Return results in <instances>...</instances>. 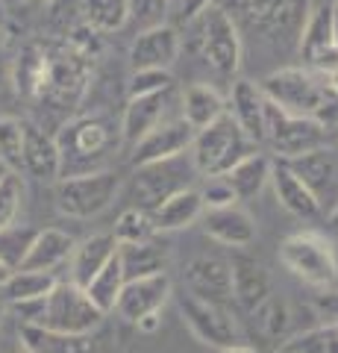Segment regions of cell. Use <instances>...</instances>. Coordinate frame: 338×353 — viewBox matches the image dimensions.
<instances>
[{
    "mask_svg": "<svg viewBox=\"0 0 338 353\" xmlns=\"http://www.w3.org/2000/svg\"><path fill=\"white\" fill-rule=\"evenodd\" d=\"M171 3H173V6H177V3H180V0H171Z\"/></svg>",
    "mask_w": 338,
    "mask_h": 353,
    "instance_id": "cell-55",
    "label": "cell"
},
{
    "mask_svg": "<svg viewBox=\"0 0 338 353\" xmlns=\"http://www.w3.org/2000/svg\"><path fill=\"white\" fill-rule=\"evenodd\" d=\"M124 268H121V259H118V253L112 259H109L106 268L97 274V277L85 285V294L92 297V303L101 309L103 315L109 312H115V303H118V297H121V289H124Z\"/></svg>",
    "mask_w": 338,
    "mask_h": 353,
    "instance_id": "cell-33",
    "label": "cell"
},
{
    "mask_svg": "<svg viewBox=\"0 0 338 353\" xmlns=\"http://www.w3.org/2000/svg\"><path fill=\"white\" fill-rule=\"evenodd\" d=\"M168 88H177V80L173 74L165 68H141L133 71L127 80V101L129 97H147V94H159L168 92Z\"/></svg>",
    "mask_w": 338,
    "mask_h": 353,
    "instance_id": "cell-39",
    "label": "cell"
},
{
    "mask_svg": "<svg viewBox=\"0 0 338 353\" xmlns=\"http://www.w3.org/2000/svg\"><path fill=\"white\" fill-rule=\"evenodd\" d=\"M286 165L309 185V192L318 197L321 206L326 201H332V206L338 203V148L324 145L297 159H288Z\"/></svg>",
    "mask_w": 338,
    "mask_h": 353,
    "instance_id": "cell-18",
    "label": "cell"
},
{
    "mask_svg": "<svg viewBox=\"0 0 338 353\" xmlns=\"http://www.w3.org/2000/svg\"><path fill=\"white\" fill-rule=\"evenodd\" d=\"M133 327L138 330V333H145V336H154V333L162 330V312H150V315L141 318V321H136Z\"/></svg>",
    "mask_w": 338,
    "mask_h": 353,
    "instance_id": "cell-45",
    "label": "cell"
},
{
    "mask_svg": "<svg viewBox=\"0 0 338 353\" xmlns=\"http://www.w3.org/2000/svg\"><path fill=\"white\" fill-rule=\"evenodd\" d=\"M279 265L309 289L338 283V250L318 230H297L279 241Z\"/></svg>",
    "mask_w": 338,
    "mask_h": 353,
    "instance_id": "cell-2",
    "label": "cell"
},
{
    "mask_svg": "<svg viewBox=\"0 0 338 353\" xmlns=\"http://www.w3.org/2000/svg\"><path fill=\"white\" fill-rule=\"evenodd\" d=\"M177 309L182 324L189 327V333L206 347H233V345H244V333L238 318L233 315V306H221V303H209L200 301L189 292L177 294Z\"/></svg>",
    "mask_w": 338,
    "mask_h": 353,
    "instance_id": "cell-10",
    "label": "cell"
},
{
    "mask_svg": "<svg viewBox=\"0 0 338 353\" xmlns=\"http://www.w3.org/2000/svg\"><path fill=\"white\" fill-rule=\"evenodd\" d=\"M226 262H230V280H233V303L250 315L268 294H274L271 274L265 265H262L253 253H247L244 248L233 250L230 256H226Z\"/></svg>",
    "mask_w": 338,
    "mask_h": 353,
    "instance_id": "cell-17",
    "label": "cell"
},
{
    "mask_svg": "<svg viewBox=\"0 0 338 353\" xmlns=\"http://www.w3.org/2000/svg\"><path fill=\"white\" fill-rule=\"evenodd\" d=\"M212 6H215V0H180L173 9H177L180 24L189 27V24H194V21H198L206 12V9H212Z\"/></svg>",
    "mask_w": 338,
    "mask_h": 353,
    "instance_id": "cell-44",
    "label": "cell"
},
{
    "mask_svg": "<svg viewBox=\"0 0 338 353\" xmlns=\"http://www.w3.org/2000/svg\"><path fill=\"white\" fill-rule=\"evenodd\" d=\"M21 203H24V183H21V174H6L3 180H0V230L15 224Z\"/></svg>",
    "mask_w": 338,
    "mask_h": 353,
    "instance_id": "cell-40",
    "label": "cell"
},
{
    "mask_svg": "<svg viewBox=\"0 0 338 353\" xmlns=\"http://www.w3.org/2000/svg\"><path fill=\"white\" fill-rule=\"evenodd\" d=\"M115 253H118V241L112 233H92L83 241H77V248L71 253V283L85 289L106 268Z\"/></svg>",
    "mask_w": 338,
    "mask_h": 353,
    "instance_id": "cell-25",
    "label": "cell"
},
{
    "mask_svg": "<svg viewBox=\"0 0 338 353\" xmlns=\"http://www.w3.org/2000/svg\"><path fill=\"white\" fill-rule=\"evenodd\" d=\"M3 318H6V303H0V324H3Z\"/></svg>",
    "mask_w": 338,
    "mask_h": 353,
    "instance_id": "cell-52",
    "label": "cell"
},
{
    "mask_svg": "<svg viewBox=\"0 0 338 353\" xmlns=\"http://www.w3.org/2000/svg\"><path fill=\"white\" fill-rule=\"evenodd\" d=\"M189 27L198 30L200 59L218 77L235 80L238 71H242V30H238L233 15L224 6H212Z\"/></svg>",
    "mask_w": 338,
    "mask_h": 353,
    "instance_id": "cell-6",
    "label": "cell"
},
{
    "mask_svg": "<svg viewBox=\"0 0 338 353\" xmlns=\"http://www.w3.org/2000/svg\"><path fill=\"white\" fill-rule=\"evenodd\" d=\"M332 41L338 48V0H335V18H332Z\"/></svg>",
    "mask_w": 338,
    "mask_h": 353,
    "instance_id": "cell-49",
    "label": "cell"
},
{
    "mask_svg": "<svg viewBox=\"0 0 338 353\" xmlns=\"http://www.w3.org/2000/svg\"><path fill=\"white\" fill-rule=\"evenodd\" d=\"M312 312L315 318H321V324H338V289L326 285V289H312Z\"/></svg>",
    "mask_w": 338,
    "mask_h": 353,
    "instance_id": "cell-43",
    "label": "cell"
},
{
    "mask_svg": "<svg viewBox=\"0 0 338 353\" xmlns=\"http://www.w3.org/2000/svg\"><path fill=\"white\" fill-rule=\"evenodd\" d=\"M330 224H335V227H338V203L330 209Z\"/></svg>",
    "mask_w": 338,
    "mask_h": 353,
    "instance_id": "cell-50",
    "label": "cell"
},
{
    "mask_svg": "<svg viewBox=\"0 0 338 353\" xmlns=\"http://www.w3.org/2000/svg\"><path fill=\"white\" fill-rule=\"evenodd\" d=\"M182 53V39L177 27L171 24H159V27H150V30H138L136 39L129 41V68L141 71V68H165L171 71L177 65Z\"/></svg>",
    "mask_w": 338,
    "mask_h": 353,
    "instance_id": "cell-16",
    "label": "cell"
},
{
    "mask_svg": "<svg viewBox=\"0 0 338 353\" xmlns=\"http://www.w3.org/2000/svg\"><path fill=\"white\" fill-rule=\"evenodd\" d=\"M259 88L271 103H277L291 115H306V118L318 115V109L324 106L326 94H330V85H326L324 77L312 74L306 68H297V65L271 71L259 83Z\"/></svg>",
    "mask_w": 338,
    "mask_h": 353,
    "instance_id": "cell-9",
    "label": "cell"
},
{
    "mask_svg": "<svg viewBox=\"0 0 338 353\" xmlns=\"http://www.w3.org/2000/svg\"><path fill=\"white\" fill-rule=\"evenodd\" d=\"M332 18H335V0H321L309 9L303 30L297 36V50L303 59V68L318 74V77H330L338 68V48L332 41Z\"/></svg>",
    "mask_w": 338,
    "mask_h": 353,
    "instance_id": "cell-11",
    "label": "cell"
},
{
    "mask_svg": "<svg viewBox=\"0 0 338 353\" xmlns=\"http://www.w3.org/2000/svg\"><path fill=\"white\" fill-rule=\"evenodd\" d=\"M56 145L62 153V176L68 174H85L109 168L106 157L115 153L121 141V124L101 112L94 115H77L62 127L56 136Z\"/></svg>",
    "mask_w": 338,
    "mask_h": 353,
    "instance_id": "cell-1",
    "label": "cell"
},
{
    "mask_svg": "<svg viewBox=\"0 0 338 353\" xmlns=\"http://www.w3.org/2000/svg\"><path fill=\"white\" fill-rule=\"evenodd\" d=\"M171 245L165 239L154 236L150 241H138V245H118V259H121L124 277H154V274H168L171 268Z\"/></svg>",
    "mask_w": 338,
    "mask_h": 353,
    "instance_id": "cell-24",
    "label": "cell"
},
{
    "mask_svg": "<svg viewBox=\"0 0 338 353\" xmlns=\"http://www.w3.org/2000/svg\"><path fill=\"white\" fill-rule=\"evenodd\" d=\"M3 41H6V36H3V30H0V48H3Z\"/></svg>",
    "mask_w": 338,
    "mask_h": 353,
    "instance_id": "cell-53",
    "label": "cell"
},
{
    "mask_svg": "<svg viewBox=\"0 0 338 353\" xmlns=\"http://www.w3.org/2000/svg\"><path fill=\"white\" fill-rule=\"evenodd\" d=\"M0 162L12 174L24 168V121L0 115Z\"/></svg>",
    "mask_w": 338,
    "mask_h": 353,
    "instance_id": "cell-37",
    "label": "cell"
},
{
    "mask_svg": "<svg viewBox=\"0 0 338 353\" xmlns=\"http://www.w3.org/2000/svg\"><path fill=\"white\" fill-rule=\"evenodd\" d=\"M203 233L215 239L224 248H250L256 241V221L242 206H226V209H206L203 212Z\"/></svg>",
    "mask_w": 338,
    "mask_h": 353,
    "instance_id": "cell-20",
    "label": "cell"
},
{
    "mask_svg": "<svg viewBox=\"0 0 338 353\" xmlns=\"http://www.w3.org/2000/svg\"><path fill=\"white\" fill-rule=\"evenodd\" d=\"M47 68H50V53L39 48V44H27L18 53V71H15L18 92H24L27 97H45Z\"/></svg>",
    "mask_w": 338,
    "mask_h": 353,
    "instance_id": "cell-31",
    "label": "cell"
},
{
    "mask_svg": "<svg viewBox=\"0 0 338 353\" xmlns=\"http://www.w3.org/2000/svg\"><path fill=\"white\" fill-rule=\"evenodd\" d=\"M74 248H77V239H74L71 233H65V230H59V227H45V230L36 233V239H32V248H30L21 268H27V271H56L62 262L71 259Z\"/></svg>",
    "mask_w": 338,
    "mask_h": 353,
    "instance_id": "cell-27",
    "label": "cell"
},
{
    "mask_svg": "<svg viewBox=\"0 0 338 353\" xmlns=\"http://www.w3.org/2000/svg\"><path fill=\"white\" fill-rule=\"evenodd\" d=\"M271 153H277L279 162L297 159L309 150H318L330 145V132L324 124L306 115H291L277 103H265V141Z\"/></svg>",
    "mask_w": 338,
    "mask_h": 353,
    "instance_id": "cell-8",
    "label": "cell"
},
{
    "mask_svg": "<svg viewBox=\"0 0 338 353\" xmlns=\"http://www.w3.org/2000/svg\"><path fill=\"white\" fill-rule=\"evenodd\" d=\"M326 85H330V88H332V92L338 94V68H335V71H332L330 77H326Z\"/></svg>",
    "mask_w": 338,
    "mask_h": 353,
    "instance_id": "cell-48",
    "label": "cell"
},
{
    "mask_svg": "<svg viewBox=\"0 0 338 353\" xmlns=\"http://www.w3.org/2000/svg\"><path fill=\"white\" fill-rule=\"evenodd\" d=\"M253 150L256 145L242 132V127L233 121V115L226 112L215 124L194 132L189 157H191L194 171L200 176H224L235 162H242Z\"/></svg>",
    "mask_w": 338,
    "mask_h": 353,
    "instance_id": "cell-5",
    "label": "cell"
},
{
    "mask_svg": "<svg viewBox=\"0 0 338 353\" xmlns=\"http://www.w3.org/2000/svg\"><path fill=\"white\" fill-rule=\"evenodd\" d=\"M271 171H274V159L262 150H253L242 162H235L224 176L230 180L238 201H250V197H256L271 183Z\"/></svg>",
    "mask_w": 338,
    "mask_h": 353,
    "instance_id": "cell-29",
    "label": "cell"
},
{
    "mask_svg": "<svg viewBox=\"0 0 338 353\" xmlns=\"http://www.w3.org/2000/svg\"><path fill=\"white\" fill-rule=\"evenodd\" d=\"M206 206H203V197L194 185H185V189L173 192L168 201H162L150 218L156 224V233H177V230H189L194 227L198 221L203 218Z\"/></svg>",
    "mask_w": 338,
    "mask_h": 353,
    "instance_id": "cell-26",
    "label": "cell"
},
{
    "mask_svg": "<svg viewBox=\"0 0 338 353\" xmlns=\"http://www.w3.org/2000/svg\"><path fill=\"white\" fill-rule=\"evenodd\" d=\"M83 18L94 32H118L129 21V0H83Z\"/></svg>",
    "mask_w": 338,
    "mask_h": 353,
    "instance_id": "cell-34",
    "label": "cell"
},
{
    "mask_svg": "<svg viewBox=\"0 0 338 353\" xmlns=\"http://www.w3.org/2000/svg\"><path fill=\"white\" fill-rule=\"evenodd\" d=\"M253 324L262 336L274 345H286L288 341V333H291V306L282 294H268L253 312Z\"/></svg>",
    "mask_w": 338,
    "mask_h": 353,
    "instance_id": "cell-30",
    "label": "cell"
},
{
    "mask_svg": "<svg viewBox=\"0 0 338 353\" xmlns=\"http://www.w3.org/2000/svg\"><path fill=\"white\" fill-rule=\"evenodd\" d=\"M265 103L268 97L262 94L259 83L253 80H233L230 97H226V112L242 127L244 136L259 148L265 141Z\"/></svg>",
    "mask_w": 338,
    "mask_h": 353,
    "instance_id": "cell-19",
    "label": "cell"
},
{
    "mask_svg": "<svg viewBox=\"0 0 338 353\" xmlns=\"http://www.w3.org/2000/svg\"><path fill=\"white\" fill-rule=\"evenodd\" d=\"M182 159V157H180ZM180 159H168V162H156V165H145L136 168L133 176V206L154 212V209L168 201L173 192H180L189 185V171H194V165L180 168ZM198 174V171H194Z\"/></svg>",
    "mask_w": 338,
    "mask_h": 353,
    "instance_id": "cell-13",
    "label": "cell"
},
{
    "mask_svg": "<svg viewBox=\"0 0 338 353\" xmlns=\"http://www.w3.org/2000/svg\"><path fill=\"white\" fill-rule=\"evenodd\" d=\"M112 236L118 245H138V241H150L159 233H156V224H154V218H150V212H145V209H138V206H127L115 221Z\"/></svg>",
    "mask_w": 338,
    "mask_h": 353,
    "instance_id": "cell-36",
    "label": "cell"
},
{
    "mask_svg": "<svg viewBox=\"0 0 338 353\" xmlns=\"http://www.w3.org/2000/svg\"><path fill=\"white\" fill-rule=\"evenodd\" d=\"M200 197H203V206L206 209H226V206H235L242 203L238 194L233 192V185L226 176H203V185H200Z\"/></svg>",
    "mask_w": 338,
    "mask_h": 353,
    "instance_id": "cell-42",
    "label": "cell"
},
{
    "mask_svg": "<svg viewBox=\"0 0 338 353\" xmlns=\"http://www.w3.org/2000/svg\"><path fill=\"white\" fill-rule=\"evenodd\" d=\"M309 9V0H233V12H226L242 32L282 44L297 41Z\"/></svg>",
    "mask_w": 338,
    "mask_h": 353,
    "instance_id": "cell-4",
    "label": "cell"
},
{
    "mask_svg": "<svg viewBox=\"0 0 338 353\" xmlns=\"http://www.w3.org/2000/svg\"><path fill=\"white\" fill-rule=\"evenodd\" d=\"M271 185H274V194H277V203L286 209L288 215L294 218H303V221H312L324 212L321 201L309 192V185L294 174L286 162H274V171H271Z\"/></svg>",
    "mask_w": 338,
    "mask_h": 353,
    "instance_id": "cell-23",
    "label": "cell"
},
{
    "mask_svg": "<svg viewBox=\"0 0 338 353\" xmlns=\"http://www.w3.org/2000/svg\"><path fill=\"white\" fill-rule=\"evenodd\" d=\"M226 115V97L209 83H194L180 94V118L194 130H203Z\"/></svg>",
    "mask_w": 338,
    "mask_h": 353,
    "instance_id": "cell-28",
    "label": "cell"
},
{
    "mask_svg": "<svg viewBox=\"0 0 338 353\" xmlns=\"http://www.w3.org/2000/svg\"><path fill=\"white\" fill-rule=\"evenodd\" d=\"M282 347L294 353H338V324H318L312 330H303Z\"/></svg>",
    "mask_w": 338,
    "mask_h": 353,
    "instance_id": "cell-38",
    "label": "cell"
},
{
    "mask_svg": "<svg viewBox=\"0 0 338 353\" xmlns=\"http://www.w3.org/2000/svg\"><path fill=\"white\" fill-rule=\"evenodd\" d=\"M106 315L92 303V297L77 283H56L53 292L45 297V312L39 327L59 336H92L103 327Z\"/></svg>",
    "mask_w": 338,
    "mask_h": 353,
    "instance_id": "cell-7",
    "label": "cell"
},
{
    "mask_svg": "<svg viewBox=\"0 0 338 353\" xmlns=\"http://www.w3.org/2000/svg\"><path fill=\"white\" fill-rule=\"evenodd\" d=\"M218 353H259V350L250 347V345H233V347H221Z\"/></svg>",
    "mask_w": 338,
    "mask_h": 353,
    "instance_id": "cell-46",
    "label": "cell"
},
{
    "mask_svg": "<svg viewBox=\"0 0 338 353\" xmlns=\"http://www.w3.org/2000/svg\"><path fill=\"white\" fill-rule=\"evenodd\" d=\"M277 353H294V350H286V347H279V350H277Z\"/></svg>",
    "mask_w": 338,
    "mask_h": 353,
    "instance_id": "cell-54",
    "label": "cell"
},
{
    "mask_svg": "<svg viewBox=\"0 0 338 353\" xmlns=\"http://www.w3.org/2000/svg\"><path fill=\"white\" fill-rule=\"evenodd\" d=\"M124 189V176L115 168L101 171H85V174H68L56 180L53 189V203H56L59 215L89 221L103 215L109 206L118 201Z\"/></svg>",
    "mask_w": 338,
    "mask_h": 353,
    "instance_id": "cell-3",
    "label": "cell"
},
{
    "mask_svg": "<svg viewBox=\"0 0 338 353\" xmlns=\"http://www.w3.org/2000/svg\"><path fill=\"white\" fill-rule=\"evenodd\" d=\"M56 274L53 271H27L18 268L12 271V277L3 285V297L6 303H21V301H39V297H47L56 285Z\"/></svg>",
    "mask_w": 338,
    "mask_h": 353,
    "instance_id": "cell-32",
    "label": "cell"
},
{
    "mask_svg": "<svg viewBox=\"0 0 338 353\" xmlns=\"http://www.w3.org/2000/svg\"><path fill=\"white\" fill-rule=\"evenodd\" d=\"M21 171H27L41 183H56L62 176V153L56 136H50L30 121H24V168Z\"/></svg>",
    "mask_w": 338,
    "mask_h": 353,
    "instance_id": "cell-21",
    "label": "cell"
},
{
    "mask_svg": "<svg viewBox=\"0 0 338 353\" xmlns=\"http://www.w3.org/2000/svg\"><path fill=\"white\" fill-rule=\"evenodd\" d=\"M39 230L30 227V224H9L0 230V262L6 265L9 271H18L24 265L27 253L32 248V239H36Z\"/></svg>",
    "mask_w": 338,
    "mask_h": 353,
    "instance_id": "cell-35",
    "label": "cell"
},
{
    "mask_svg": "<svg viewBox=\"0 0 338 353\" xmlns=\"http://www.w3.org/2000/svg\"><path fill=\"white\" fill-rule=\"evenodd\" d=\"M6 174H12V171H9V168H6V165H3V162H0V180H3V176H6Z\"/></svg>",
    "mask_w": 338,
    "mask_h": 353,
    "instance_id": "cell-51",
    "label": "cell"
},
{
    "mask_svg": "<svg viewBox=\"0 0 338 353\" xmlns=\"http://www.w3.org/2000/svg\"><path fill=\"white\" fill-rule=\"evenodd\" d=\"M9 277H12V271H9L6 265L0 262V289H3V285H6V280H9Z\"/></svg>",
    "mask_w": 338,
    "mask_h": 353,
    "instance_id": "cell-47",
    "label": "cell"
},
{
    "mask_svg": "<svg viewBox=\"0 0 338 353\" xmlns=\"http://www.w3.org/2000/svg\"><path fill=\"white\" fill-rule=\"evenodd\" d=\"M173 294L171 274H154V277H136L127 280L121 297L115 303V315L124 324H136L150 312H162Z\"/></svg>",
    "mask_w": 338,
    "mask_h": 353,
    "instance_id": "cell-15",
    "label": "cell"
},
{
    "mask_svg": "<svg viewBox=\"0 0 338 353\" xmlns=\"http://www.w3.org/2000/svg\"><path fill=\"white\" fill-rule=\"evenodd\" d=\"M171 97L173 88L159 94H147V97H129L124 106V118H121V141L133 148L138 139H145L150 130H156L165 121L168 109H171Z\"/></svg>",
    "mask_w": 338,
    "mask_h": 353,
    "instance_id": "cell-22",
    "label": "cell"
},
{
    "mask_svg": "<svg viewBox=\"0 0 338 353\" xmlns=\"http://www.w3.org/2000/svg\"><path fill=\"white\" fill-rule=\"evenodd\" d=\"M171 12H173L171 0H129V18L138 24V30L168 24Z\"/></svg>",
    "mask_w": 338,
    "mask_h": 353,
    "instance_id": "cell-41",
    "label": "cell"
},
{
    "mask_svg": "<svg viewBox=\"0 0 338 353\" xmlns=\"http://www.w3.org/2000/svg\"><path fill=\"white\" fill-rule=\"evenodd\" d=\"M194 130L189 121L182 118H171L162 121L156 130H150L145 139H138L129 153V165L133 168H145V165H156V162H168V159H180L191 150L194 141Z\"/></svg>",
    "mask_w": 338,
    "mask_h": 353,
    "instance_id": "cell-12",
    "label": "cell"
},
{
    "mask_svg": "<svg viewBox=\"0 0 338 353\" xmlns=\"http://www.w3.org/2000/svg\"><path fill=\"white\" fill-rule=\"evenodd\" d=\"M182 283L185 292L200 297L209 303H221V306H233V280H230V262L215 253H200L185 262L182 271Z\"/></svg>",
    "mask_w": 338,
    "mask_h": 353,
    "instance_id": "cell-14",
    "label": "cell"
}]
</instances>
